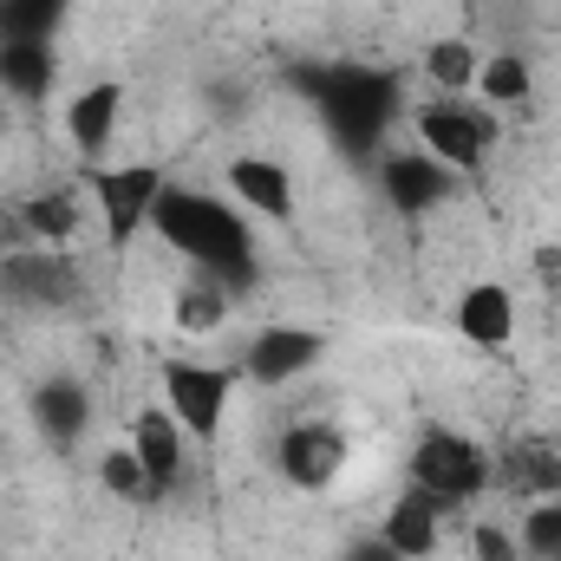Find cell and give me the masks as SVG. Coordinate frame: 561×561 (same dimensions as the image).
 <instances>
[{
  "instance_id": "3",
  "label": "cell",
  "mask_w": 561,
  "mask_h": 561,
  "mask_svg": "<svg viewBox=\"0 0 561 561\" xmlns=\"http://www.w3.org/2000/svg\"><path fill=\"white\" fill-rule=\"evenodd\" d=\"M405 483L431 490L457 516V510H470L490 490V450L470 431H457V424H424L412 457H405Z\"/></svg>"
},
{
  "instance_id": "1",
  "label": "cell",
  "mask_w": 561,
  "mask_h": 561,
  "mask_svg": "<svg viewBox=\"0 0 561 561\" xmlns=\"http://www.w3.org/2000/svg\"><path fill=\"white\" fill-rule=\"evenodd\" d=\"M287 85L320 112L327 138L346 163H379L386 131L405 118V92L392 66H359V59H300L287 66Z\"/></svg>"
},
{
  "instance_id": "12",
  "label": "cell",
  "mask_w": 561,
  "mask_h": 561,
  "mask_svg": "<svg viewBox=\"0 0 561 561\" xmlns=\"http://www.w3.org/2000/svg\"><path fill=\"white\" fill-rule=\"evenodd\" d=\"M490 483L510 496V503H542V496H561V444L556 437H510L503 450H490Z\"/></svg>"
},
{
  "instance_id": "17",
  "label": "cell",
  "mask_w": 561,
  "mask_h": 561,
  "mask_svg": "<svg viewBox=\"0 0 561 561\" xmlns=\"http://www.w3.org/2000/svg\"><path fill=\"white\" fill-rule=\"evenodd\" d=\"M229 196L249 209V216H262V222H294V209H300V196H294V170L280 163V157H255V150H242V157H229Z\"/></svg>"
},
{
  "instance_id": "4",
  "label": "cell",
  "mask_w": 561,
  "mask_h": 561,
  "mask_svg": "<svg viewBox=\"0 0 561 561\" xmlns=\"http://www.w3.org/2000/svg\"><path fill=\"white\" fill-rule=\"evenodd\" d=\"M405 118H412L419 150H431L450 176L483 170V163H490V150H496V112H490L483 99H450V92H437V99L412 105Z\"/></svg>"
},
{
  "instance_id": "23",
  "label": "cell",
  "mask_w": 561,
  "mask_h": 561,
  "mask_svg": "<svg viewBox=\"0 0 561 561\" xmlns=\"http://www.w3.org/2000/svg\"><path fill=\"white\" fill-rule=\"evenodd\" d=\"M72 0H0V46L7 39H59Z\"/></svg>"
},
{
  "instance_id": "10",
  "label": "cell",
  "mask_w": 561,
  "mask_h": 561,
  "mask_svg": "<svg viewBox=\"0 0 561 561\" xmlns=\"http://www.w3.org/2000/svg\"><path fill=\"white\" fill-rule=\"evenodd\" d=\"M346 457H353V444H346V431H340L333 419L287 424L280 444H275V470L294 483V490H327V483H340Z\"/></svg>"
},
{
  "instance_id": "22",
  "label": "cell",
  "mask_w": 561,
  "mask_h": 561,
  "mask_svg": "<svg viewBox=\"0 0 561 561\" xmlns=\"http://www.w3.org/2000/svg\"><path fill=\"white\" fill-rule=\"evenodd\" d=\"M229 307H236L229 287H216L209 275H190L176 287V333H216L229 320Z\"/></svg>"
},
{
  "instance_id": "24",
  "label": "cell",
  "mask_w": 561,
  "mask_h": 561,
  "mask_svg": "<svg viewBox=\"0 0 561 561\" xmlns=\"http://www.w3.org/2000/svg\"><path fill=\"white\" fill-rule=\"evenodd\" d=\"M99 490H105V496H118V503H131V510L157 503L150 470L138 463V450H131V444H112V450L99 457Z\"/></svg>"
},
{
  "instance_id": "16",
  "label": "cell",
  "mask_w": 561,
  "mask_h": 561,
  "mask_svg": "<svg viewBox=\"0 0 561 561\" xmlns=\"http://www.w3.org/2000/svg\"><path fill=\"white\" fill-rule=\"evenodd\" d=\"M131 450H138V463L150 470V490L157 496H170V490L190 483V431L170 419V405H144L138 419H131Z\"/></svg>"
},
{
  "instance_id": "26",
  "label": "cell",
  "mask_w": 561,
  "mask_h": 561,
  "mask_svg": "<svg viewBox=\"0 0 561 561\" xmlns=\"http://www.w3.org/2000/svg\"><path fill=\"white\" fill-rule=\"evenodd\" d=\"M470 561H523L516 529H503V523H477V529H470Z\"/></svg>"
},
{
  "instance_id": "7",
  "label": "cell",
  "mask_w": 561,
  "mask_h": 561,
  "mask_svg": "<svg viewBox=\"0 0 561 561\" xmlns=\"http://www.w3.org/2000/svg\"><path fill=\"white\" fill-rule=\"evenodd\" d=\"M236 399V366H209V359H163V405L170 419L190 431V444H209Z\"/></svg>"
},
{
  "instance_id": "9",
  "label": "cell",
  "mask_w": 561,
  "mask_h": 561,
  "mask_svg": "<svg viewBox=\"0 0 561 561\" xmlns=\"http://www.w3.org/2000/svg\"><path fill=\"white\" fill-rule=\"evenodd\" d=\"M320 359H327V333L280 320V327H262V333L242 346L236 379H249V386H294V379H307Z\"/></svg>"
},
{
  "instance_id": "27",
  "label": "cell",
  "mask_w": 561,
  "mask_h": 561,
  "mask_svg": "<svg viewBox=\"0 0 561 561\" xmlns=\"http://www.w3.org/2000/svg\"><path fill=\"white\" fill-rule=\"evenodd\" d=\"M340 561H405V556H399V549H392V542H386V536L373 529V536H346Z\"/></svg>"
},
{
  "instance_id": "15",
  "label": "cell",
  "mask_w": 561,
  "mask_h": 561,
  "mask_svg": "<svg viewBox=\"0 0 561 561\" xmlns=\"http://www.w3.org/2000/svg\"><path fill=\"white\" fill-rule=\"evenodd\" d=\"M125 125V79H92L66 99V144L85 163H105V150Z\"/></svg>"
},
{
  "instance_id": "21",
  "label": "cell",
  "mask_w": 561,
  "mask_h": 561,
  "mask_svg": "<svg viewBox=\"0 0 561 561\" xmlns=\"http://www.w3.org/2000/svg\"><path fill=\"white\" fill-rule=\"evenodd\" d=\"M529 92H536V72H529V59L523 53H490L483 66H477V99L496 112V105H529Z\"/></svg>"
},
{
  "instance_id": "18",
  "label": "cell",
  "mask_w": 561,
  "mask_h": 561,
  "mask_svg": "<svg viewBox=\"0 0 561 561\" xmlns=\"http://www.w3.org/2000/svg\"><path fill=\"white\" fill-rule=\"evenodd\" d=\"M444 523H450V510H444L431 490L405 483V490L386 503V523H379V536H386V542H392L405 561H431L437 549H444Z\"/></svg>"
},
{
  "instance_id": "6",
  "label": "cell",
  "mask_w": 561,
  "mask_h": 561,
  "mask_svg": "<svg viewBox=\"0 0 561 561\" xmlns=\"http://www.w3.org/2000/svg\"><path fill=\"white\" fill-rule=\"evenodd\" d=\"M0 300L20 307V313H66L85 300V268L72 249H7L0 255Z\"/></svg>"
},
{
  "instance_id": "11",
  "label": "cell",
  "mask_w": 561,
  "mask_h": 561,
  "mask_svg": "<svg viewBox=\"0 0 561 561\" xmlns=\"http://www.w3.org/2000/svg\"><path fill=\"white\" fill-rule=\"evenodd\" d=\"M26 419L39 431V444L46 450H79L85 437H92V419H99V405H92V386L85 379H72V373H53V379H39L33 392H26Z\"/></svg>"
},
{
  "instance_id": "13",
  "label": "cell",
  "mask_w": 561,
  "mask_h": 561,
  "mask_svg": "<svg viewBox=\"0 0 561 561\" xmlns=\"http://www.w3.org/2000/svg\"><path fill=\"white\" fill-rule=\"evenodd\" d=\"M13 209H20L26 242H39V249H72L92 222V196H85L79 176L53 183V190H26V196H13Z\"/></svg>"
},
{
  "instance_id": "5",
  "label": "cell",
  "mask_w": 561,
  "mask_h": 561,
  "mask_svg": "<svg viewBox=\"0 0 561 561\" xmlns=\"http://www.w3.org/2000/svg\"><path fill=\"white\" fill-rule=\"evenodd\" d=\"M79 183H85V196H92V216H99V229H105V242L112 249H131L144 229H150V209H157V196H163V170L157 163H85L79 170Z\"/></svg>"
},
{
  "instance_id": "8",
  "label": "cell",
  "mask_w": 561,
  "mask_h": 561,
  "mask_svg": "<svg viewBox=\"0 0 561 561\" xmlns=\"http://www.w3.org/2000/svg\"><path fill=\"white\" fill-rule=\"evenodd\" d=\"M373 176H379V196L392 203V216H405V222H424V216H437L444 203H450V190H457V176L431 157V150H386L379 163H373Z\"/></svg>"
},
{
  "instance_id": "14",
  "label": "cell",
  "mask_w": 561,
  "mask_h": 561,
  "mask_svg": "<svg viewBox=\"0 0 561 561\" xmlns=\"http://www.w3.org/2000/svg\"><path fill=\"white\" fill-rule=\"evenodd\" d=\"M450 327L477 353H510L516 346V294L503 280H470L450 307Z\"/></svg>"
},
{
  "instance_id": "25",
  "label": "cell",
  "mask_w": 561,
  "mask_h": 561,
  "mask_svg": "<svg viewBox=\"0 0 561 561\" xmlns=\"http://www.w3.org/2000/svg\"><path fill=\"white\" fill-rule=\"evenodd\" d=\"M516 542H523V561H561V496H542L523 510Z\"/></svg>"
},
{
  "instance_id": "2",
  "label": "cell",
  "mask_w": 561,
  "mask_h": 561,
  "mask_svg": "<svg viewBox=\"0 0 561 561\" xmlns=\"http://www.w3.org/2000/svg\"><path fill=\"white\" fill-rule=\"evenodd\" d=\"M150 236L170 255H183L196 275L229 287L236 300L255 294V280H262V249H255L249 209L229 203V196H209V190H190V183H163V196L150 209Z\"/></svg>"
},
{
  "instance_id": "19",
  "label": "cell",
  "mask_w": 561,
  "mask_h": 561,
  "mask_svg": "<svg viewBox=\"0 0 561 561\" xmlns=\"http://www.w3.org/2000/svg\"><path fill=\"white\" fill-rule=\"evenodd\" d=\"M53 85H59V53H53V39H7V46H0V92H7V99L39 105V99H53Z\"/></svg>"
},
{
  "instance_id": "20",
  "label": "cell",
  "mask_w": 561,
  "mask_h": 561,
  "mask_svg": "<svg viewBox=\"0 0 561 561\" xmlns=\"http://www.w3.org/2000/svg\"><path fill=\"white\" fill-rule=\"evenodd\" d=\"M424 79L437 85V92H450V99H463V92H477V66H483V53L463 39V33H444V39H431L424 46Z\"/></svg>"
}]
</instances>
